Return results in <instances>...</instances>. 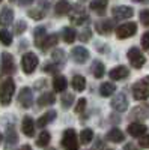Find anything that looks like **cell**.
I'll return each mask as SVG.
<instances>
[{"label":"cell","instance_id":"cell-9","mask_svg":"<svg viewBox=\"0 0 149 150\" xmlns=\"http://www.w3.org/2000/svg\"><path fill=\"white\" fill-rule=\"evenodd\" d=\"M133 15H134V11H133V8H130V6L122 5V6L113 8V17H115L116 20H127V18H131Z\"/></svg>","mask_w":149,"mask_h":150},{"label":"cell","instance_id":"cell-31","mask_svg":"<svg viewBox=\"0 0 149 150\" xmlns=\"http://www.w3.org/2000/svg\"><path fill=\"white\" fill-rule=\"evenodd\" d=\"M51 56H53V62H54V63H57L59 66H62V65L66 62V57H65V51H63V50H54Z\"/></svg>","mask_w":149,"mask_h":150},{"label":"cell","instance_id":"cell-18","mask_svg":"<svg viewBox=\"0 0 149 150\" xmlns=\"http://www.w3.org/2000/svg\"><path fill=\"white\" fill-rule=\"evenodd\" d=\"M21 129L24 132V135H27V137H33L35 135V122L32 117L26 116L23 119V123H21Z\"/></svg>","mask_w":149,"mask_h":150},{"label":"cell","instance_id":"cell-47","mask_svg":"<svg viewBox=\"0 0 149 150\" xmlns=\"http://www.w3.org/2000/svg\"><path fill=\"white\" fill-rule=\"evenodd\" d=\"M0 141H2V134H0Z\"/></svg>","mask_w":149,"mask_h":150},{"label":"cell","instance_id":"cell-35","mask_svg":"<svg viewBox=\"0 0 149 150\" xmlns=\"http://www.w3.org/2000/svg\"><path fill=\"white\" fill-rule=\"evenodd\" d=\"M93 140V132L91 129H83L80 132V143L81 144H88Z\"/></svg>","mask_w":149,"mask_h":150},{"label":"cell","instance_id":"cell-33","mask_svg":"<svg viewBox=\"0 0 149 150\" xmlns=\"http://www.w3.org/2000/svg\"><path fill=\"white\" fill-rule=\"evenodd\" d=\"M56 44H57V35H50V36H47L45 39H44L41 48H42V50H48V48L54 47Z\"/></svg>","mask_w":149,"mask_h":150},{"label":"cell","instance_id":"cell-5","mask_svg":"<svg viewBox=\"0 0 149 150\" xmlns=\"http://www.w3.org/2000/svg\"><path fill=\"white\" fill-rule=\"evenodd\" d=\"M135 32H137V24L135 23H125V24H122V26H119L116 29V36L119 39H127V38L134 36Z\"/></svg>","mask_w":149,"mask_h":150},{"label":"cell","instance_id":"cell-46","mask_svg":"<svg viewBox=\"0 0 149 150\" xmlns=\"http://www.w3.org/2000/svg\"><path fill=\"white\" fill-rule=\"evenodd\" d=\"M133 2H148V0H133Z\"/></svg>","mask_w":149,"mask_h":150},{"label":"cell","instance_id":"cell-48","mask_svg":"<svg viewBox=\"0 0 149 150\" xmlns=\"http://www.w3.org/2000/svg\"><path fill=\"white\" fill-rule=\"evenodd\" d=\"M9 2H14V0H9Z\"/></svg>","mask_w":149,"mask_h":150},{"label":"cell","instance_id":"cell-43","mask_svg":"<svg viewBox=\"0 0 149 150\" xmlns=\"http://www.w3.org/2000/svg\"><path fill=\"white\" fill-rule=\"evenodd\" d=\"M142 47L146 50V48H149V32H146L143 36H142Z\"/></svg>","mask_w":149,"mask_h":150},{"label":"cell","instance_id":"cell-12","mask_svg":"<svg viewBox=\"0 0 149 150\" xmlns=\"http://www.w3.org/2000/svg\"><path fill=\"white\" fill-rule=\"evenodd\" d=\"M71 54H72L74 62H77V63H84L89 59V51L84 47H74Z\"/></svg>","mask_w":149,"mask_h":150},{"label":"cell","instance_id":"cell-21","mask_svg":"<svg viewBox=\"0 0 149 150\" xmlns=\"http://www.w3.org/2000/svg\"><path fill=\"white\" fill-rule=\"evenodd\" d=\"M107 138L111 141V143H122L123 140H125V135H123V132L118 128H113L110 129L107 132Z\"/></svg>","mask_w":149,"mask_h":150},{"label":"cell","instance_id":"cell-36","mask_svg":"<svg viewBox=\"0 0 149 150\" xmlns=\"http://www.w3.org/2000/svg\"><path fill=\"white\" fill-rule=\"evenodd\" d=\"M0 42H2L3 45H11L12 44V35L11 32H8L6 29H2L0 30Z\"/></svg>","mask_w":149,"mask_h":150},{"label":"cell","instance_id":"cell-25","mask_svg":"<svg viewBox=\"0 0 149 150\" xmlns=\"http://www.w3.org/2000/svg\"><path fill=\"white\" fill-rule=\"evenodd\" d=\"M71 84H72V89H74V90L81 92V90L86 89V78L81 77V75H74Z\"/></svg>","mask_w":149,"mask_h":150},{"label":"cell","instance_id":"cell-45","mask_svg":"<svg viewBox=\"0 0 149 150\" xmlns=\"http://www.w3.org/2000/svg\"><path fill=\"white\" fill-rule=\"evenodd\" d=\"M35 2V0H18V3L21 5V6H27V5H32Z\"/></svg>","mask_w":149,"mask_h":150},{"label":"cell","instance_id":"cell-20","mask_svg":"<svg viewBox=\"0 0 149 150\" xmlns=\"http://www.w3.org/2000/svg\"><path fill=\"white\" fill-rule=\"evenodd\" d=\"M54 119H56V111H54V110L47 111L45 114H42V116L38 119V122H36V126H38V128H45L47 125L51 123Z\"/></svg>","mask_w":149,"mask_h":150},{"label":"cell","instance_id":"cell-44","mask_svg":"<svg viewBox=\"0 0 149 150\" xmlns=\"http://www.w3.org/2000/svg\"><path fill=\"white\" fill-rule=\"evenodd\" d=\"M140 147H149V135L142 137V140H140Z\"/></svg>","mask_w":149,"mask_h":150},{"label":"cell","instance_id":"cell-27","mask_svg":"<svg viewBox=\"0 0 149 150\" xmlns=\"http://www.w3.org/2000/svg\"><path fill=\"white\" fill-rule=\"evenodd\" d=\"M53 87L56 92H65L66 87H68V81L63 75H60V77H56L54 81H53Z\"/></svg>","mask_w":149,"mask_h":150},{"label":"cell","instance_id":"cell-40","mask_svg":"<svg viewBox=\"0 0 149 150\" xmlns=\"http://www.w3.org/2000/svg\"><path fill=\"white\" fill-rule=\"evenodd\" d=\"M44 71L45 72H51V74H56L57 71H59V65L56 63V65H53V63H45V66H44Z\"/></svg>","mask_w":149,"mask_h":150},{"label":"cell","instance_id":"cell-7","mask_svg":"<svg viewBox=\"0 0 149 150\" xmlns=\"http://www.w3.org/2000/svg\"><path fill=\"white\" fill-rule=\"evenodd\" d=\"M62 146L65 149L74 150L78 147V140H77V134L74 129H66L63 132V138H62Z\"/></svg>","mask_w":149,"mask_h":150},{"label":"cell","instance_id":"cell-10","mask_svg":"<svg viewBox=\"0 0 149 150\" xmlns=\"http://www.w3.org/2000/svg\"><path fill=\"white\" fill-rule=\"evenodd\" d=\"M111 107H113V110H116L119 112H123L128 108V99H127V96L123 93L116 95L113 99H111Z\"/></svg>","mask_w":149,"mask_h":150},{"label":"cell","instance_id":"cell-26","mask_svg":"<svg viewBox=\"0 0 149 150\" xmlns=\"http://www.w3.org/2000/svg\"><path fill=\"white\" fill-rule=\"evenodd\" d=\"M115 92H116V86L113 83H104V84H101V87H99V93H101V96H104V98L111 96Z\"/></svg>","mask_w":149,"mask_h":150},{"label":"cell","instance_id":"cell-4","mask_svg":"<svg viewBox=\"0 0 149 150\" xmlns=\"http://www.w3.org/2000/svg\"><path fill=\"white\" fill-rule=\"evenodd\" d=\"M38 63H39L38 56L33 54V53H26V54H23V57H21V68H23V71L26 74H32L36 69Z\"/></svg>","mask_w":149,"mask_h":150},{"label":"cell","instance_id":"cell-34","mask_svg":"<svg viewBox=\"0 0 149 150\" xmlns=\"http://www.w3.org/2000/svg\"><path fill=\"white\" fill-rule=\"evenodd\" d=\"M60 102H62V107H63L65 110L71 108L72 104H74V95L72 93H63L62 98H60Z\"/></svg>","mask_w":149,"mask_h":150},{"label":"cell","instance_id":"cell-3","mask_svg":"<svg viewBox=\"0 0 149 150\" xmlns=\"http://www.w3.org/2000/svg\"><path fill=\"white\" fill-rule=\"evenodd\" d=\"M127 57H128V60H130L131 66H134L135 69H140V68H143L145 62H146V59H145L143 53L140 51L139 48H135V47H133V48H130V50H128Z\"/></svg>","mask_w":149,"mask_h":150},{"label":"cell","instance_id":"cell-2","mask_svg":"<svg viewBox=\"0 0 149 150\" xmlns=\"http://www.w3.org/2000/svg\"><path fill=\"white\" fill-rule=\"evenodd\" d=\"M133 96L137 101H145L149 98V77L140 78L133 86Z\"/></svg>","mask_w":149,"mask_h":150},{"label":"cell","instance_id":"cell-19","mask_svg":"<svg viewBox=\"0 0 149 150\" xmlns=\"http://www.w3.org/2000/svg\"><path fill=\"white\" fill-rule=\"evenodd\" d=\"M107 5H108V0H92L89 8L93 12H96L98 15H104L107 11Z\"/></svg>","mask_w":149,"mask_h":150},{"label":"cell","instance_id":"cell-29","mask_svg":"<svg viewBox=\"0 0 149 150\" xmlns=\"http://www.w3.org/2000/svg\"><path fill=\"white\" fill-rule=\"evenodd\" d=\"M62 38H63V41H65L66 44L74 42V39L77 38L76 30L71 29V27H63V29H62Z\"/></svg>","mask_w":149,"mask_h":150},{"label":"cell","instance_id":"cell-42","mask_svg":"<svg viewBox=\"0 0 149 150\" xmlns=\"http://www.w3.org/2000/svg\"><path fill=\"white\" fill-rule=\"evenodd\" d=\"M91 36H92L91 29H86V30H83V33H81L78 38H80V41H81V42H84V41H89V39H91Z\"/></svg>","mask_w":149,"mask_h":150},{"label":"cell","instance_id":"cell-13","mask_svg":"<svg viewBox=\"0 0 149 150\" xmlns=\"http://www.w3.org/2000/svg\"><path fill=\"white\" fill-rule=\"evenodd\" d=\"M108 75H110L111 80H123V78H127L130 75V69L127 66L120 65V66H116V68L111 69Z\"/></svg>","mask_w":149,"mask_h":150},{"label":"cell","instance_id":"cell-32","mask_svg":"<svg viewBox=\"0 0 149 150\" xmlns=\"http://www.w3.org/2000/svg\"><path fill=\"white\" fill-rule=\"evenodd\" d=\"M50 140H51V135H50L47 131H42L38 137V140H36V144L39 147H47L50 144Z\"/></svg>","mask_w":149,"mask_h":150},{"label":"cell","instance_id":"cell-23","mask_svg":"<svg viewBox=\"0 0 149 150\" xmlns=\"http://www.w3.org/2000/svg\"><path fill=\"white\" fill-rule=\"evenodd\" d=\"M5 140L8 143V147L9 146H14L17 141H18V135H17V131L14 126H8L6 129V134H5Z\"/></svg>","mask_w":149,"mask_h":150},{"label":"cell","instance_id":"cell-41","mask_svg":"<svg viewBox=\"0 0 149 150\" xmlns=\"http://www.w3.org/2000/svg\"><path fill=\"white\" fill-rule=\"evenodd\" d=\"M86 99L84 98H81V99H78L77 101V105H76V112H83V110L86 108Z\"/></svg>","mask_w":149,"mask_h":150},{"label":"cell","instance_id":"cell-15","mask_svg":"<svg viewBox=\"0 0 149 150\" xmlns=\"http://www.w3.org/2000/svg\"><path fill=\"white\" fill-rule=\"evenodd\" d=\"M128 134L131 137H137V138H142V137L146 134V126L142 123H137V122H134V123H130L128 125Z\"/></svg>","mask_w":149,"mask_h":150},{"label":"cell","instance_id":"cell-38","mask_svg":"<svg viewBox=\"0 0 149 150\" xmlns=\"http://www.w3.org/2000/svg\"><path fill=\"white\" fill-rule=\"evenodd\" d=\"M26 29H27V24H26V21H18L17 23V26H15V33L17 35H21V33H24L26 32Z\"/></svg>","mask_w":149,"mask_h":150},{"label":"cell","instance_id":"cell-28","mask_svg":"<svg viewBox=\"0 0 149 150\" xmlns=\"http://www.w3.org/2000/svg\"><path fill=\"white\" fill-rule=\"evenodd\" d=\"M33 38H35V45L36 47H41L44 39L47 38V33H45V27H36L35 29V33H33Z\"/></svg>","mask_w":149,"mask_h":150},{"label":"cell","instance_id":"cell-37","mask_svg":"<svg viewBox=\"0 0 149 150\" xmlns=\"http://www.w3.org/2000/svg\"><path fill=\"white\" fill-rule=\"evenodd\" d=\"M29 17H30V18H35V20H42V18H44V11L30 9V11H29Z\"/></svg>","mask_w":149,"mask_h":150},{"label":"cell","instance_id":"cell-22","mask_svg":"<svg viewBox=\"0 0 149 150\" xmlns=\"http://www.w3.org/2000/svg\"><path fill=\"white\" fill-rule=\"evenodd\" d=\"M71 5L66 2V0H59V2L56 3V6H54V12L57 15H66V14H69L71 12Z\"/></svg>","mask_w":149,"mask_h":150},{"label":"cell","instance_id":"cell-16","mask_svg":"<svg viewBox=\"0 0 149 150\" xmlns=\"http://www.w3.org/2000/svg\"><path fill=\"white\" fill-rule=\"evenodd\" d=\"M95 29L98 30L99 35H108L113 30V21L110 20H98L95 23Z\"/></svg>","mask_w":149,"mask_h":150},{"label":"cell","instance_id":"cell-50","mask_svg":"<svg viewBox=\"0 0 149 150\" xmlns=\"http://www.w3.org/2000/svg\"><path fill=\"white\" fill-rule=\"evenodd\" d=\"M0 3H2V0H0Z\"/></svg>","mask_w":149,"mask_h":150},{"label":"cell","instance_id":"cell-17","mask_svg":"<svg viewBox=\"0 0 149 150\" xmlns=\"http://www.w3.org/2000/svg\"><path fill=\"white\" fill-rule=\"evenodd\" d=\"M12 21H14V11L11 8H3L2 14H0V26L8 27L12 24Z\"/></svg>","mask_w":149,"mask_h":150},{"label":"cell","instance_id":"cell-6","mask_svg":"<svg viewBox=\"0 0 149 150\" xmlns=\"http://www.w3.org/2000/svg\"><path fill=\"white\" fill-rule=\"evenodd\" d=\"M71 11H72V14H71L69 20H71L72 24H76V26H81V24L88 23L89 15L86 14L84 9H81L80 6H74V8H71Z\"/></svg>","mask_w":149,"mask_h":150},{"label":"cell","instance_id":"cell-11","mask_svg":"<svg viewBox=\"0 0 149 150\" xmlns=\"http://www.w3.org/2000/svg\"><path fill=\"white\" fill-rule=\"evenodd\" d=\"M2 72L3 74H12L15 72V62L9 53L2 54Z\"/></svg>","mask_w":149,"mask_h":150},{"label":"cell","instance_id":"cell-1","mask_svg":"<svg viewBox=\"0 0 149 150\" xmlns=\"http://www.w3.org/2000/svg\"><path fill=\"white\" fill-rule=\"evenodd\" d=\"M14 92H15V83L14 80H5L0 86V104L2 105H9L11 101H12V96H14Z\"/></svg>","mask_w":149,"mask_h":150},{"label":"cell","instance_id":"cell-39","mask_svg":"<svg viewBox=\"0 0 149 150\" xmlns=\"http://www.w3.org/2000/svg\"><path fill=\"white\" fill-rule=\"evenodd\" d=\"M140 21L145 26H149V9H145L140 12Z\"/></svg>","mask_w":149,"mask_h":150},{"label":"cell","instance_id":"cell-49","mask_svg":"<svg viewBox=\"0 0 149 150\" xmlns=\"http://www.w3.org/2000/svg\"><path fill=\"white\" fill-rule=\"evenodd\" d=\"M80 2H84V0H80Z\"/></svg>","mask_w":149,"mask_h":150},{"label":"cell","instance_id":"cell-14","mask_svg":"<svg viewBox=\"0 0 149 150\" xmlns=\"http://www.w3.org/2000/svg\"><path fill=\"white\" fill-rule=\"evenodd\" d=\"M148 116H149V105H146V104L137 105L131 111V117L134 120H145Z\"/></svg>","mask_w":149,"mask_h":150},{"label":"cell","instance_id":"cell-30","mask_svg":"<svg viewBox=\"0 0 149 150\" xmlns=\"http://www.w3.org/2000/svg\"><path fill=\"white\" fill-rule=\"evenodd\" d=\"M104 65H103V62H99V60H95L93 62V65H92V74H93V77L95 78H101L103 75H104Z\"/></svg>","mask_w":149,"mask_h":150},{"label":"cell","instance_id":"cell-8","mask_svg":"<svg viewBox=\"0 0 149 150\" xmlns=\"http://www.w3.org/2000/svg\"><path fill=\"white\" fill-rule=\"evenodd\" d=\"M18 104L23 108H30L33 104V93L29 87H23L20 95H18Z\"/></svg>","mask_w":149,"mask_h":150},{"label":"cell","instance_id":"cell-24","mask_svg":"<svg viewBox=\"0 0 149 150\" xmlns=\"http://www.w3.org/2000/svg\"><path fill=\"white\" fill-rule=\"evenodd\" d=\"M54 101H56L54 93L47 92V93H44L42 96H39V98H38V105H39V107H47V105L54 104Z\"/></svg>","mask_w":149,"mask_h":150}]
</instances>
